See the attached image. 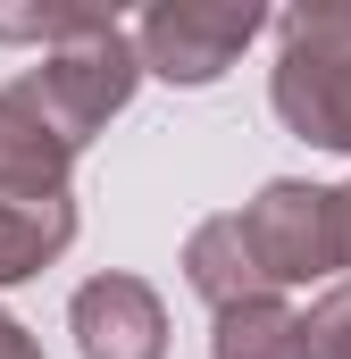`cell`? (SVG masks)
<instances>
[{"instance_id": "obj_1", "label": "cell", "mask_w": 351, "mask_h": 359, "mask_svg": "<svg viewBox=\"0 0 351 359\" xmlns=\"http://www.w3.org/2000/svg\"><path fill=\"white\" fill-rule=\"evenodd\" d=\"M267 100L284 117V134L318 142V151H343L351 159V8H293L276 25V76Z\"/></svg>"}, {"instance_id": "obj_2", "label": "cell", "mask_w": 351, "mask_h": 359, "mask_svg": "<svg viewBox=\"0 0 351 359\" xmlns=\"http://www.w3.org/2000/svg\"><path fill=\"white\" fill-rule=\"evenodd\" d=\"M134 84H143V50H134L126 25H109V34H92V42H67V50L34 59L8 92H17L67 151H84L92 134L134 100Z\"/></svg>"}, {"instance_id": "obj_3", "label": "cell", "mask_w": 351, "mask_h": 359, "mask_svg": "<svg viewBox=\"0 0 351 359\" xmlns=\"http://www.w3.org/2000/svg\"><path fill=\"white\" fill-rule=\"evenodd\" d=\"M234 217H243V243L267 268V284H326L335 268H351V226H343V192L335 184L276 176Z\"/></svg>"}, {"instance_id": "obj_4", "label": "cell", "mask_w": 351, "mask_h": 359, "mask_svg": "<svg viewBox=\"0 0 351 359\" xmlns=\"http://www.w3.org/2000/svg\"><path fill=\"white\" fill-rule=\"evenodd\" d=\"M267 25L260 0H159L134 17V50H143V76H168V84H218L251 34Z\"/></svg>"}, {"instance_id": "obj_5", "label": "cell", "mask_w": 351, "mask_h": 359, "mask_svg": "<svg viewBox=\"0 0 351 359\" xmlns=\"http://www.w3.org/2000/svg\"><path fill=\"white\" fill-rule=\"evenodd\" d=\"M76 351L84 359H168V309L143 276H92L67 301Z\"/></svg>"}, {"instance_id": "obj_6", "label": "cell", "mask_w": 351, "mask_h": 359, "mask_svg": "<svg viewBox=\"0 0 351 359\" xmlns=\"http://www.w3.org/2000/svg\"><path fill=\"white\" fill-rule=\"evenodd\" d=\"M67 168L76 151L0 84V201H67Z\"/></svg>"}, {"instance_id": "obj_7", "label": "cell", "mask_w": 351, "mask_h": 359, "mask_svg": "<svg viewBox=\"0 0 351 359\" xmlns=\"http://www.w3.org/2000/svg\"><path fill=\"white\" fill-rule=\"evenodd\" d=\"M184 284L209 301V318H218V309H234V301L276 292L267 268L251 259V243H243V217H201V226L184 234Z\"/></svg>"}, {"instance_id": "obj_8", "label": "cell", "mask_w": 351, "mask_h": 359, "mask_svg": "<svg viewBox=\"0 0 351 359\" xmlns=\"http://www.w3.org/2000/svg\"><path fill=\"white\" fill-rule=\"evenodd\" d=\"M209 359H310V318L276 292L234 301L209 318Z\"/></svg>"}, {"instance_id": "obj_9", "label": "cell", "mask_w": 351, "mask_h": 359, "mask_svg": "<svg viewBox=\"0 0 351 359\" xmlns=\"http://www.w3.org/2000/svg\"><path fill=\"white\" fill-rule=\"evenodd\" d=\"M76 243V192L67 201H0V292L42 276Z\"/></svg>"}, {"instance_id": "obj_10", "label": "cell", "mask_w": 351, "mask_h": 359, "mask_svg": "<svg viewBox=\"0 0 351 359\" xmlns=\"http://www.w3.org/2000/svg\"><path fill=\"white\" fill-rule=\"evenodd\" d=\"M109 25H117V8H76V0H59V8H0V42H42V59L67 50V42L109 34Z\"/></svg>"}, {"instance_id": "obj_11", "label": "cell", "mask_w": 351, "mask_h": 359, "mask_svg": "<svg viewBox=\"0 0 351 359\" xmlns=\"http://www.w3.org/2000/svg\"><path fill=\"white\" fill-rule=\"evenodd\" d=\"M310 359H351V284L318 292V309H310Z\"/></svg>"}, {"instance_id": "obj_12", "label": "cell", "mask_w": 351, "mask_h": 359, "mask_svg": "<svg viewBox=\"0 0 351 359\" xmlns=\"http://www.w3.org/2000/svg\"><path fill=\"white\" fill-rule=\"evenodd\" d=\"M0 359H42V343H34V334L8 318V309H0Z\"/></svg>"}, {"instance_id": "obj_13", "label": "cell", "mask_w": 351, "mask_h": 359, "mask_svg": "<svg viewBox=\"0 0 351 359\" xmlns=\"http://www.w3.org/2000/svg\"><path fill=\"white\" fill-rule=\"evenodd\" d=\"M343 226H351V184H343Z\"/></svg>"}]
</instances>
